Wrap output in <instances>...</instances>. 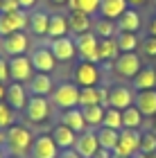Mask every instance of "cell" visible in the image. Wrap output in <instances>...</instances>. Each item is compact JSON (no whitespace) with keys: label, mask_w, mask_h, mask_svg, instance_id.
<instances>
[{"label":"cell","mask_w":156,"mask_h":158,"mask_svg":"<svg viewBox=\"0 0 156 158\" xmlns=\"http://www.w3.org/2000/svg\"><path fill=\"white\" fill-rule=\"evenodd\" d=\"M102 127H111V129H122V111L120 109H113V106H106L104 109V120H102Z\"/></svg>","instance_id":"d6a6232c"},{"label":"cell","mask_w":156,"mask_h":158,"mask_svg":"<svg viewBox=\"0 0 156 158\" xmlns=\"http://www.w3.org/2000/svg\"><path fill=\"white\" fill-rule=\"evenodd\" d=\"M0 81H9V59H5V56H0Z\"/></svg>","instance_id":"ab89813d"},{"label":"cell","mask_w":156,"mask_h":158,"mask_svg":"<svg viewBox=\"0 0 156 158\" xmlns=\"http://www.w3.org/2000/svg\"><path fill=\"white\" fill-rule=\"evenodd\" d=\"M129 5H140V2H145V0H127Z\"/></svg>","instance_id":"7dc6e473"},{"label":"cell","mask_w":156,"mask_h":158,"mask_svg":"<svg viewBox=\"0 0 156 158\" xmlns=\"http://www.w3.org/2000/svg\"><path fill=\"white\" fill-rule=\"evenodd\" d=\"M52 104L59 109H75L79 106V86L75 81H63L59 86H54L52 90Z\"/></svg>","instance_id":"3957f363"},{"label":"cell","mask_w":156,"mask_h":158,"mask_svg":"<svg viewBox=\"0 0 156 158\" xmlns=\"http://www.w3.org/2000/svg\"><path fill=\"white\" fill-rule=\"evenodd\" d=\"M140 68H143V63L136 52H120L118 59L113 61V73L122 79H133L140 73Z\"/></svg>","instance_id":"52a82bcc"},{"label":"cell","mask_w":156,"mask_h":158,"mask_svg":"<svg viewBox=\"0 0 156 158\" xmlns=\"http://www.w3.org/2000/svg\"><path fill=\"white\" fill-rule=\"evenodd\" d=\"M23 115L30 124H43L50 118V99L41 95H32L23 109Z\"/></svg>","instance_id":"5b68a950"},{"label":"cell","mask_w":156,"mask_h":158,"mask_svg":"<svg viewBox=\"0 0 156 158\" xmlns=\"http://www.w3.org/2000/svg\"><path fill=\"white\" fill-rule=\"evenodd\" d=\"M116 25H118V32H133L136 34L140 30V14L129 7V9L116 20Z\"/></svg>","instance_id":"4316f807"},{"label":"cell","mask_w":156,"mask_h":158,"mask_svg":"<svg viewBox=\"0 0 156 158\" xmlns=\"http://www.w3.org/2000/svg\"><path fill=\"white\" fill-rule=\"evenodd\" d=\"M5 95H7V84L0 81V102H5Z\"/></svg>","instance_id":"ee69618b"},{"label":"cell","mask_w":156,"mask_h":158,"mask_svg":"<svg viewBox=\"0 0 156 158\" xmlns=\"http://www.w3.org/2000/svg\"><path fill=\"white\" fill-rule=\"evenodd\" d=\"M30 61H32L34 73H52L54 66H57V59H54L52 50H50V48H45V45L34 48V50H32V54H30Z\"/></svg>","instance_id":"4fadbf2b"},{"label":"cell","mask_w":156,"mask_h":158,"mask_svg":"<svg viewBox=\"0 0 156 158\" xmlns=\"http://www.w3.org/2000/svg\"><path fill=\"white\" fill-rule=\"evenodd\" d=\"M52 2H57V5H66L68 0H52Z\"/></svg>","instance_id":"681fc988"},{"label":"cell","mask_w":156,"mask_h":158,"mask_svg":"<svg viewBox=\"0 0 156 158\" xmlns=\"http://www.w3.org/2000/svg\"><path fill=\"white\" fill-rule=\"evenodd\" d=\"M73 149L82 158H95V154L100 152V142H97L95 129H86V131L77 133V140H75V147Z\"/></svg>","instance_id":"8fae6325"},{"label":"cell","mask_w":156,"mask_h":158,"mask_svg":"<svg viewBox=\"0 0 156 158\" xmlns=\"http://www.w3.org/2000/svg\"><path fill=\"white\" fill-rule=\"evenodd\" d=\"M131 84H133L136 90H152V88H156V68L143 66L140 73L131 79Z\"/></svg>","instance_id":"d4e9b609"},{"label":"cell","mask_w":156,"mask_h":158,"mask_svg":"<svg viewBox=\"0 0 156 158\" xmlns=\"http://www.w3.org/2000/svg\"><path fill=\"white\" fill-rule=\"evenodd\" d=\"M140 124H143V113L136 106L122 111V129H140Z\"/></svg>","instance_id":"1f68e13d"},{"label":"cell","mask_w":156,"mask_h":158,"mask_svg":"<svg viewBox=\"0 0 156 158\" xmlns=\"http://www.w3.org/2000/svg\"><path fill=\"white\" fill-rule=\"evenodd\" d=\"M25 88L30 90L32 95L48 97V95H52V90H54V81H52V77L48 75V73H34Z\"/></svg>","instance_id":"e0dca14e"},{"label":"cell","mask_w":156,"mask_h":158,"mask_svg":"<svg viewBox=\"0 0 156 158\" xmlns=\"http://www.w3.org/2000/svg\"><path fill=\"white\" fill-rule=\"evenodd\" d=\"M138 152H140V131L138 129H120V138H118V145L113 149V154L133 158Z\"/></svg>","instance_id":"8992f818"},{"label":"cell","mask_w":156,"mask_h":158,"mask_svg":"<svg viewBox=\"0 0 156 158\" xmlns=\"http://www.w3.org/2000/svg\"><path fill=\"white\" fill-rule=\"evenodd\" d=\"M150 158H156V152H154V154H150Z\"/></svg>","instance_id":"f5cc1de1"},{"label":"cell","mask_w":156,"mask_h":158,"mask_svg":"<svg viewBox=\"0 0 156 158\" xmlns=\"http://www.w3.org/2000/svg\"><path fill=\"white\" fill-rule=\"evenodd\" d=\"M0 2H2V0H0Z\"/></svg>","instance_id":"9f6ffc18"},{"label":"cell","mask_w":156,"mask_h":158,"mask_svg":"<svg viewBox=\"0 0 156 158\" xmlns=\"http://www.w3.org/2000/svg\"><path fill=\"white\" fill-rule=\"evenodd\" d=\"M140 152L143 154H154L156 152V133L154 131L140 133Z\"/></svg>","instance_id":"8d00e7d4"},{"label":"cell","mask_w":156,"mask_h":158,"mask_svg":"<svg viewBox=\"0 0 156 158\" xmlns=\"http://www.w3.org/2000/svg\"><path fill=\"white\" fill-rule=\"evenodd\" d=\"M32 75H34V68H32L30 56H25V54L9 56V79L11 81L27 84L32 79Z\"/></svg>","instance_id":"9c48e42d"},{"label":"cell","mask_w":156,"mask_h":158,"mask_svg":"<svg viewBox=\"0 0 156 158\" xmlns=\"http://www.w3.org/2000/svg\"><path fill=\"white\" fill-rule=\"evenodd\" d=\"M68 18L63 14H50V23H48V39H59L68 36Z\"/></svg>","instance_id":"484cf974"},{"label":"cell","mask_w":156,"mask_h":158,"mask_svg":"<svg viewBox=\"0 0 156 158\" xmlns=\"http://www.w3.org/2000/svg\"><path fill=\"white\" fill-rule=\"evenodd\" d=\"M68 30L73 36L77 34H84V32H91V27H93V16H88L86 11H79V9H70L68 11Z\"/></svg>","instance_id":"ac0fdd59"},{"label":"cell","mask_w":156,"mask_h":158,"mask_svg":"<svg viewBox=\"0 0 156 158\" xmlns=\"http://www.w3.org/2000/svg\"><path fill=\"white\" fill-rule=\"evenodd\" d=\"M68 2H70V9L86 11L88 16L100 14V0H68Z\"/></svg>","instance_id":"d590c367"},{"label":"cell","mask_w":156,"mask_h":158,"mask_svg":"<svg viewBox=\"0 0 156 158\" xmlns=\"http://www.w3.org/2000/svg\"><path fill=\"white\" fill-rule=\"evenodd\" d=\"M95 158H113V152H109V149H102V147H100V152L95 154Z\"/></svg>","instance_id":"b9f144b4"},{"label":"cell","mask_w":156,"mask_h":158,"mask_svg":"<svg viewBox=\"0 0 156 158\" xmlns=\"http://www.w3.org/2000/svg\"><path fill=\"white\" fill-rule=\"evenodd\" d=\"M150 34H152V36H156V16L152 18V23H150Z\"/></svg>","instance_id":"f6af8a7d"},{"label":"cell","mask_w":156,"mask_h":158,"mask_svg":"<svg viewBox=\"0 0 156 158\" xmlns=\"http://www.w3.org/2000/svg\"><path fill=\"white\" fill-rule=\"evenodd\" d=\"M48 23H50V14L43 9H32L30 11V30L34 36H48Z\"/></svg>","instance_id":"603a6c76"},{"label":"cell","mask_w":156,"mask_h":158,"mask_svg":"<svg viewBox=\"0 0 156 158\" xmlns=\"http://www.w3.org/2000/svg\"><path fill=\"white\" fill-rule=\"evenodd\" d=\"M154 133H156V115H154Z\"/></svg>","instance_id":"f907efd6"},{"label":"cell","mask_w":156,"mask_h":158,"mask_svg":"<svg viewBox=\"0 0 156 158\" xmlns=\"http://www.w3.org/2000/svg\"><path fill=\"white\" fill-rule=\"evenodd\" d=\"M14 124H16V111L7 102H0V129L7 131V129L14 127Z\"/></svg>","instance_id":"e575fe53"},{"label":"cell","mask_w":156,"mask_h":158,"mask_svg":"<svg viewBox=\"0 0 156 158\" xmlns=\"http://www.w3.org/2000/svg\"><path fill=\"white\" fill-rule=\"evenodd\" d=\"M18 9H20V2H18V0H2V2H0V14L18 11Z\"/></svg>","instance_id":"f35d334b"},{"label":"cell","mask_w":156,"mask_h":158,"mask_svg":"<svg viewBox=\"0 0 156 158\" xmlns=\"http://www.w3.org/2000/svg\"><path fill=\"white\" fill-rule=\"evenodd\" d=\"M116 41H118L120 52H136V48L140 45V41H138V36L133 32H118Z\"/></svg>","instance_id":"4dcf8cb0"},{"label":"cell","mask_w":156,"mask_h":158,"mask_svg":"<svg viewBox=\"0 0 156 158\" xmlns=\"http://www.w3.org/2000/svg\"><path fill=\"white\" fill-rule=\"evenodd\" d=\"M154 5H156V0H154Z\"/></svg>","instance_id":"11a10c76"},{"label":"cell","mask_w":156,"mask_h":158,"mask_svg":"<svg viewBox=\"0 0 156 158\" xmlns=\"http://www.w3.org/2000/svg\"><path fill=\"white\" fill-rule=\"evenodd\" d=\"M27 88H25V84H18V81H9L7 84V95H5V102L11 106L14 111H23L25 109V104H27Z\"/></svg>","instance_id":"2e32d148"},{"label":"cell","mask_w":156,"mask_h":158,"mask_svg":"<svg viewBox=\"0 0 156 158\" xmlns=\"http://www.w3.org/2000/svg\"><path fill=\"white\" fill-rule=\"evenodd\" d=\"M73 81L79 86V88L97 86V84H100V70H97V63L77 61L75 68H73Z\"/></svg>","instance_id":"ba28073f"},{"label":"cell","mask_w":156,"mask_h":158,"mask_svg":"<svg viewBox=\"0 0 156 158\" xmlns=\"http://www.w3.org/2000/svg\"><path fill=\"white\" fill-rule=\"evenodd\" d=\"M61 149L57 147V142L52 140L50 133H41L34 138L32 149H30V158H57Z\"/></svg>","instance_id":"30bf717a"},{"label":"cell","mask_w":156,"mask_h":158,"mask_svg":"<svg viewBox=\"0 0 156 158\" xmlns=\"http://www.w3.org/2000/svg\"><path fill=\"white\" fill-rule=\"evenodd\" d=\"M95 135H97V142H100L102 149L113 152L116 145H118L120 131H118V129H111V127H97V129H95Z\"/></svg>","instance_id":"83f0119b"},{"label":"cell","mask_w":156,"mask_h":158,"mask_svg":"<svg viewBox=\"0 0 156 158\" xmlns=\"http://www.w3.org/2000/svg\"><path fill=\"white\" fill-rule=\"evenodd\" d=\"M82 115H84V122H86L88 129H97V127H102V120H104V106L102 104L84 106Z\"/></svg>","instance_id":"f1b7e54d"},{"label":"cell","mask_w":156,"mask_h":158,"mask_svg":"<svg viewBox=\"0 0 156 158\" xmlns=\"http://www.w3.org/2000/svg\"><path fill=\"white\" fill-rule=\"evenodd\" d=\"M93 32L97 34V39H113L118 34V25L116 20H109V18H97L93 23Z\"/></svg>","instance_id":"f546056e"},{"label":"cell","mask_w":156,"mask_h":158,"mask_svg":"<svg viewBox=\"0 0 156 158\" xmlns=\"http://www.w3.org/2000/svg\"><path fill=\"white\" fill-rule=\"evenodd\" d=\"M59 122L61 124H66L68 129H73L75 133H82V131H86V122H84V115H82V109L79 106H75V109H66L59 115Z\"/></svg>","instance_id":"ffe728a7"},{"label":"cell","mask_w":156,"mask_h":158,"mask_svg":"<svg viewBox=\"0 0 156 158\" xmlns=\"http://www.w3.org/2000/svg\"><path fill=\"white\" fill-rule=\"evenodd\" d=\"M50 135H52V140L57 142V147H59V149H73L75 147V140H77V133L73 131V129H68L66 124H61V122L50 131Z\"/></svg>","instance_id":"7402d4cb"},{"label":"cell","mask_w":156,"mask_h":158,"mask_svg":"<svg viewBox=\"0 0 156 158\" xmlns=\"http://www.w3.org/2000/svg\"><path fill=\"white\" fill-rule=\"evenodd\" d=\"M133 99H136L133 90L127 88V86H122V84L109 88V106H113V109L124 111V109H129V106H133Z\"/></svg>","instance_id":"9a60e30c"},{"label":"cell","mask_w":156,"mask_h":158,"mask_svg":"<svg viewBox=\"0 0 156 158\" xmlns=\"http://www.w3.org/2000/svg\"><path fill=\"white\" fill-rule=\"evenodd\" d=\"M75 39V50H77V56L79 61H88V63H100L97 61V34L91 30V32H84V34H77Z\"/></svg>","instance_id":"277c9868"},{"label":"cell","mask_w":156,"mask_h":158,"mask_svg":"<svg viewBox=\"0 0 156 158\" xmlns=\"http://www.w3.org/2000/svg\"><path fill=\"white\" fill-rule=\"evenodd\" d=\"M32 142H34V133L30 131L27 127L23 124H14L5 131V145L2 149L7 152V156H30V149H32Z\"/></svg>","instance_id":"6da1fadb"},{"label":"cell","mask_w":156,"mask_h":158,"mask_svg":"<svg viewBox=\"0 0 156 158\" xmlns=\"http://www.w3.org/2000/svg\"><path fill=\"white\" fill-rule=\"evenodd\" d=\"M93 104H100V90H97V86L79 88V109H84V106H93Z\"/></svg>","instance_id":"836d02e7"},{"label":"cell","mask_w":156,"mask_h":158,"mask_svg":"<svg viewBox=\"0 0 156 158\" xmlns=\"http://www.w3.org/2000/svg\"><path fill=\"white\" fill-rule=\"evenodd\" d=\"M133 106L143 113V118H154L156 115V88L152 90H138Z\"/></svg>","instance_id":"d6986e66"},{"label":"cell","mask_w":156,"mask_h":158,"mask_svg":"<svg viewBox=\"0 0 156 158\" xmlns=\"http://www.w3.org/2000/svg\"><path fill=\"white\" fill-rule=\"evenodd\" d=\"M143 52L147 54V56H156V36H147L145 41H143Z\"/></svg>","instance_id":"74e56055"},{"label":"cell","mask_w":156,"mask_h":158,"mask_svg":"<svg viewBox=\"0 0 156 158\" xmlns=\"http://www.w3.org/2000/svg\"><path fill=\"white\" fill-rule=\"evenodd\" d=\"M0 48H2L5 54L18 56V54H25L27 50H30V39H27L25 32H14V34H9V36L0 39Z\"/></svg>","instance_id":"7c38bea8"},{"label":"cell","mask_w":156,"mask_h":158,"mask_svg":"<svg viewBox=\"0 0 156 158\" xmlns=\"http://www.w3.org/2000/svg\"><path fill=\"white\" fill-rule=\"evenodd\" d=\"M57 158H82V156L77 154L75 149H61V152H59V156H57Z\"/></svg>","instance_id":"60d3db41"},{"label":"cell","mask_w":156,"mask_h":158,"mask_svg":"<svg viewBox=\"0 0 156 158\" xmlns=\"http://www.w3.org/2000/svg\"><path fill=\"white\" fill-rule=\"evenodd\" d=\"M48 48L52 50L54 59L57 61H73L77 56V50H75V39L73 36H59V39H50Z\"/></svg>","instance_id":"5bb4252c"},{"label":"cell","mask_w":156,"mask_h":158,"mask_svg":"<svg viewBox=\"0 0 156 158\" xmlns=\"http://www.w3.org/2000/svg\"><path fill=\"white\" fill-rule=\"evenodd\" d=\"M0 158H7V152H5L2 147H0Z\"/></svg>","instance_id":"c3c4849f"},{"label":"cell","mask_w":156,"mask_h":158,"mask_svg":"<svg viewBox=\"0 0 156 158\" xmlns=\"http://www.w3.org/2000/svg\"><path fill=\"white\" fill-rule=\"evenodd\" d=\"M129 9L127 0H100V16L109 20H118L122 14Z\"/></svg>","instance_id":"44dd1931"},{"label":"cell","mask_w":156,"mask_h":158,"mask_svg":"<svg viewBox=\"0 0 156 158\" xmlns=\"http://www.w3.org/2000/svg\"><path fill=\"white\" fill-rule=\"evenodd\" d=\"M120 54V48H118V41L116 36L113 39H100V43H97V61L100 63H106V61H116Z\"/></svg>","instance_id":"cb8c5ba5"},{"label":"cell","mask_w":156,"mask_h":158,"mask_svg":"<svg viewBox=\"0 0 156 158\" xmlns=\"http://www.w3.org/2000/svg\"><path fill=\"white\" fill-rule=\"evenodd\" d=\"M113 158H127V156H116V154H113Z\"/></svg>","instance_id":"816d5d0a"},{"label":"cell","mask_w":156,"mask_h":158,"mask_svg":"<svg viewBox=\"0 0 156 158\" xmlns=\"http://www.w3.org/2000/svg\"><path fill=\"white\" fill-rule=\"evenodd\" d=\"M18 2H20V9H32L36 0H18Z\"/></svg>","instance_id":"7bdbcfd3"},{"label":"cell","mask_w":156,"mask_h":158,"mask_svg":"<svg viewBox=\"0 0 156 158\" xmlns=\"http://www.w3.org/2000/svg\"><path fill=\"white\" fill-rule=\"evenodd\" d=\"M27 27H30V11L27 9L0 14V39L9 36L14 32H25Z\"/></svg>","instance_id":"7a4b0ae2"},{"label":"cell","mask_w":156,"mask_h":158,"mask_svg":"<svg viewBox=\"0 0 156 158\" xmlns=\"http://www.w3.org/2000/svg\"><path fill=\"white\" fill-rule=\"evenodd\" d=\"M2 145H5V131L0 129V147H2Z\"/></svg>","instance_id":"bcb514c9"},{"label":"cell","mask_w":156,"mask_h":158,"mask_svg":"<svg viewBox=\"0 0 156 158\" xmlns=\"http://www.w3.org/2000/svg\"><path fill=\"white\" fill-rule=\"evenodd\" d=\"M7 158H18V156H7Z\"/></svg>","instance_id":"db71d44e"}]
</instances>
